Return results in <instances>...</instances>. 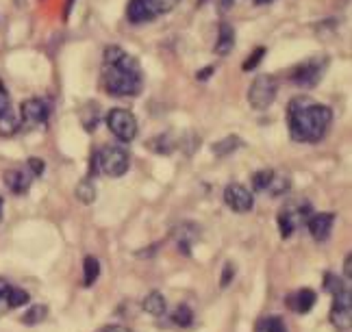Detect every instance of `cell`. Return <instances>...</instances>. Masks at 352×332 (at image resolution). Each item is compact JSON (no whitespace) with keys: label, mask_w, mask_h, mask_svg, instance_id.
I'll return each mask as SVG.
<instances>
[{"label":"cell","mask_w":352,"mask_h":332,"mask_svg":"<svg viewBox=\"0 0 352 332\" xmlns=\"http://www.w3.org/2000/svg\"><path fill=\"white\" fill-rule=\"evenodd\" d=\"M100 78L107 94H111L116 98L138 96L144 87V74L138 59L116 44L104 48Z\"/></svg>","instance_id":"cell-1"},{"label":"cell","mask_w":352,"mask_h":332,"mask_svg":"<svg viewBox=\"0 0 352 332\" xmlns=\"http://www.w3.org/2000/svg\"><path fill=\"white\" fill-rule=\"evenodd\" d=\"M333 122V111L309 96H294L287 104V126L296 143H318Z\"/></svg>","instance_id":"cell-2"},{"label":"cell","mask_w":352,"mask_h":332,"mask_svg":"<svg viewBox=\"0 0 352 332\" xmlns=\"http://www.w3.org/2000/svg\"><path fill=\"white\" fill-rule=\"evenodd\" d=\"M176 5L179 0H129L126 20L131 24H148L164 13H170Z\"/></svg>","instance_id":"cell-3"},{"label":"cell","mask_w":352,"mask_h":332,"mask_svg":"<svg viewBox=\"0 0 352 332\" xmlns=\"http://www.w3.org/2000/svg\"><path fill=\"white\" fill-rule=\"evenodd\" d=\"M96 161H98V169L102 174L111 176V178L124 176L131 167L129 152L124 148H120V145H104L102 150L96 152Z\"/></svg>","instance_id":"cell-4"},{"label":"cell","mask_w":352,"mask_h":332,"mask_svg":"<svg viewBox=\"0 0 352 332\" xmlns=\"http://www.w3.org/2000/svg\"><path fill=\"white\" fill-rule=\"evenodd\" d=\"M327 68H329V59L318 55V57L307 59L300 65H296V68L292 70L289 78H292V83H296L298 87H305V89L307 87H316L322 81V76H324V72H327Z\"/></svg>","instance_id":"cell-5"},{"label":"cell","mask_w":352,"mask_h":332,"mask_svg":"<svg viewBox=\"0 0 352 332\" xmlns=\"http://www.w3.org/2000/svg\"><path fill=\"white\" fill-rule=\"evenodd\" d=\"M276 94H278L276 78L267 76V74H261V76H256L254 81H252V85L248 87V102H250L252 109L263 111V109H267L270 104L276 100Z\"/></svg>","instance_id":"cell-6"},{"label":"cell","mask_w":352,"mask_h":332,"mask_svg":"<svg viewBox=\"0 0 352 332\" xmlns=\"http://www.w3.org/2000/svg\"><path fill=\"white\" fill-rule=\"evenodd\" d=\"M107 126L120 141H133L140 130L138 117L126 109H111L107 113Z\"/></svg>","instance_id":"cell-7"},{"label":"cell","mask_w":352,"mask_h":332,"mask_svg":"<svg viewBox=\"0 0 352 332\" xmlns=\"http://www.w3.org/2000/svg\"><path fill=\"white\" fill-rule=\"evenodd\" d=\"M309 217H311V204L309 202H289L287 206H283L280 213H278L280 237L283 239L292 237L298 226L305 224Z\"/></svg>","instance_id":"cell-8"},{"label":"cell","mask_w":352,"mask_h":332,"mask_svg":"<svg viewBox=\"0 0 352 332\" xmlns=\"http://www.w3.org/2000/svg\"><path fill=\"white\" fill-rule=\"evenodd\" d=\"M331 324L340 332H348L352 328V294H350V289H344L340 294L333 296Z\"/></svg>","instance_id":"cell-9"},{"label":"cell","mask_w":352,"mask_h":332,"mask_svg":"<svg viewBox=\"0 0 352 332\" xmlns=\"http://www.w3.org/2000/svg\"><path fill=\"white\" fill-rule=\"evenodd\" d=\"M20 117L26 126L33 128H42L46 126L48 117H50V104L42 98H29L22 102L20 107Z\"/></svg>","instance_id":"cell-10"},{"label":"cell","mask_w":352,"mask_h":332,"mask_svg":"<svg viewBox=\"0 0 352 332\" xmlns=\"http://www.w3.org/2000/svg\"><path fill=\"white\" fill-rule=\"evenodd\" d=\"M224 202L226 206H231L235 213H248L254 206V193L243 187L241 182H231L224 189Z\"/></svg>","instance_id":"cell-11"},{"label":"cell","mask_w":352,"mask_h":332,"mask_svg":"<svg viewBox=\"0 0 352 332\" xmlns=\"http://www.w3.org/2000/svg\"><path fill=\"white\" fill-rule=\"evenodd\" d=\"M333 224H335L333 213H318V215H311L307 220V228L316 241H327V239L331 237Z\"/></svg>","instance_id":"cell-12"},{"label":"cell","mask_w":352,"mask_h":332,"mask_svg":"<svg viewBox=\"0 0 352 332\" xmlns=\"http://www.w3.org/2000/svg\"><path fill=\"white\" fill-rule=\"evenodd\" d=\"M31 180H33V174H31V169L26 167H16V169H7L5 171V185L9 187V191H13L16 195H22L29 191L31 187Z\"/></svg>","instance_id":"cell-13"},{"label":"cell","mask_w":352,"mask_h":332,"mask_svg":"<svg viewBox=\"0 0 352 332\" xmlns=\"http://www.w3.org/2000/svg\"><path fill=\"white\" fill-rule=\"evenodd\" d=\"M235 48V29L228 22H222L220 24V31H218V42L213 46V52L220 57H226L231 55Z\"/></svg>","instance_id":"cell-14"},{"label":"cell","mask_w":352,"mask_h":332,"mask_svg":"<svg viewBox=\"0 0 352 332\" xmlns=\"http://www.w3.org/2000/svg\"><path fill=\"white\" fill-rule=\"evenodd\" d=\"M314 304H316V291H311V289H300V291H296L294 296L287 298V307L296 313H309L311 309H314Z\"/></svg>","instance_id":"cell-15"},{"label":"cell","mask_w":352,"mask_h":332,"mask_svg":"<svg viewBox=\"0 0 352 332\" xmlns=\"http://www.w3.org/2000/svg\"><path fill=\"white\" fill-rule=\"evenodd\" d=\"M144 311L148 315H155V317H161L166 313V298L159 294V291H151L146 298H144Z\"/></svg>","instance_id":"cell-16"},{"label":"cell","mask_w":352,"mask_h":332,"mask_svg":"<svg viewBox=\"0 0 352 332\" xmlns=\"http://www.w3.org/2000/svg\"><path fill=\"white\" fill-rule=\"evenodd\" d=\"M100 276V261L96 257H85L83 261V285L91 287Z\"/></svg>","instance_id":"cell-17"},{"label":"cell","mask_w":352,"mask_h":332,"mask_svg":"<svg viewBox=\"0 0 352 332\" xmlns=\"http://www.w3.org/2000/svg\"><path fill=\"white\" fill-rule=\"evenodd\" d=\"M74 191H76V200L83 202V204H91L94 200H96V185H94L91 178L80 180Z\"/></svg>","instance_id":"cell-18"},{"label":"cell","mask_w":352,"mask_h":332,"mask_svg":"<svg viewBox=\"0 0 352 332\" xmlns=\"http://www.w3.org/2000/svg\"><path fill=\"white\" fill-rule=\"evenodd\" d=\"M241 145V139L237 137V135H228L226 139H222V141H218V143H213L211 145V150H213V154H218V156H228L231 152H235L237 148Z\"/></svg>","instance_id":"cell-19"},{"label":"cell","mask_w":352,"mask_h":332,"mask_svg":"<svg viewBox=\"0 0 352 332\" xmlns=\"http://www.w3.org/2000/svg\"><path fill=\"white\" fill-rule=\"evenodd\" d=\"M5 300H7V307L9 309H20V307H24V304H29V300H31V296L26 294L24 289H16V287H9V291H7V296H5Z\"/></svg>","instance_id":"cell-20"},{"label":"cell","mask_w":352,"mask_h":332,"mask_svg":"<svg viewBox=\"0 0 352 332\" xmlns=\"http://www.w3.org/2000/svg\"><path fill=\"white\" fill-rule=\"evenodd\" d=\"M46 315H48V309L44 307V304H35V307H31L29 311H26V315L22 317V324H26V326L42 324L46 320Z\"/></svg>","instance_id":"cell-21"},{"label":"cell","mask_w":352,"mask_h":332,"mask_svg":"<svg viewBox=\"0 0 352 332\" xmlns=\"http://www.w3.org/2000/svg\"><path fill=\"white\" fill-rule=\"evenodd\" d=\"M16 130H18V117H16V113H13V109H9L0 115V135L9 137Z\"/></svg>","instance_id":"cell-22"},{"label":"cell","mask_w":352,"mask_h":332,"mask_svg":"<svg viewBox=\"0 0 352 332\" xmlns=\"http://www.w3.org/2000/svg\"><path fill=\"white\" fill-rule=\"evenodd\" d=\"M256 332H287V326L280 317L272 315V317H265V320H261L259 324H256Z\"/></svg>","instance_id":"cell-23"},{"label":"cell","mask_w":352,"mask_h":332,"mask_svg":"<svg viewBox=\"0 0 352 332\" xmlns=\"http://www.w3.org/2000/svg\"><path fill=\"white\" fill-rule=\"evenodd\" d=\"M172 322H174L176 326H181V328L192 326V322H194V313H192V309L185 307V304H179V307H176L174 313H172Z\"/></svg>","instance_id":"cell-24"},{"label":"cell","mask_w":352,"mask_h":332,"mask_svg":"<svg viewBox=\"0 0 352 332\" xmlns=\"http://www.w3.org/2000/svg\"><path fill=\"white\" fill-rule=\"evenodd\" d=\"M148 148H151L153 152H157V154H170L174 150V141H172L170 135H159V137H155L151 143H148Z\"/></svg>","instance_id":"cell-25"},{"label":"cell","mask_w":352,"mask_h":332,"mask_svg":"<svg viewBox=\"0 0 352 332\" xmlns=\"http://www.w3.org/2000/svg\"><path fill=\"white\" fill-rule=\"evenodd\" d=\"M274 178V171L272 169H259L256 174L252 176V189L254 191H267L270 182Z\"/></svg>","instance_id":"cell-26"},{"label":"cell","mask_w":352,"mask_h":332,"mask_svg":"<svg viewBox=\"0 0 352 332\" xmlns=\"http://www.w3.org/2000/svg\"><path fill=\"white\" fill-rule=\"evenodd\" d=\"M80 117H83L85 128H87V130H94V128L98 126V104H96V107H94V104H87L85 111H83V115H80Z\"/></svg>","instance_id":"cell-27"},{"label":"cell","mask_w":352,"mask_h":332,"mask_svg":"<svg viewBox=\"0 0 352 332\" xmlns=\"http://www.w3.org/2000/svg\"><path fill=\"white\" fill-rule=\"evenodd\" d=\"M263 55H265V48H263V46H259V48H254V50L250 52V57H248L246 61H243V65H241V68H243V72H250V70H254V68H256V65H259V63H261Z\"/></svg>","instance_id":"cell-28"},{"label":"cell","mask_w":352,"mask_h":332,"mask_svg":"<svg viewBox=\"0 0 352 332\" xmlns=\"http://www.w3.org/2000/svg\"><path fill=\"white\" fill-rule=\"evenodd\" d=\"M324 289L327 291H331V294L335 296V294H340V291H344V289H348L340 278L337 276H333V274H327V281H324Z\"/></svg>","instance_id":"cell-29"},{"label":"cell","mask_w":352,"mask_h":332,"mask_svg":"<svg viewBox=\"0 0 352 332\" xmlns=\"http://www.w3.org/2000/svg\"><path fill=\"white\" fill-rule=\"evenodd\" d=\"M11 109V98H9V94H7V89H5V85H3V81H0V115H3L5 111H9Z\"/></svg>","instance_id":"cell-30"},{"label":"cell","mask_w":352,"mask_h":332,"mask_svg":"<svg viewBox=\"0 0 352 332\" xmlns=\"http://www.w3.org/2000/svg\"><path fill=\"white\" fill-rule=\"evenodd\" d=\"M235 276V268H233V263L228 261L226 265H224V272H222V287H226L228 283H231V278Z\"/></svg>","instance_id":"cell-31"},{"label":"cell","mask_w":352,"mask_h":332,"mask_svg":"<svg viewBox=\"0 0 352 332\" xmlns=\"http://www.w3.org/2000/svg\"><path fill=\"white\" fill-rule=\"evenodd\" d=\"M29 169H31V174H33V176H39V174L44 171V163L39 161L37 156H33V158H29Z\"/></svg>","instance_id":"cell-32"},{"label":"cell","mask_w":352,"mask_h":332,"mask_svg":"<svg viewBox=\"0 0 352 332\" xmlns=\"http://www.w3.org/2000/svg\"><path fill=\"white\" fill-rule=\"evenodd\" d=\"M213 65H209V68H202V70H198V74H196V78L198 81H207V78H211V74H213Z\"/></svg>","instance_id":"cell-33"},{"label":"cell","mask_w":352,"mask_h":332,"mask_svg":"<svg viewBox=\"0 0 352 332\" xmlns=\"http://www.w3.org/2000/svg\"><path fill=\"white\" fill-rule=\"evenodd\" d=\"M98 332H131V330L124 328V326H104V328H100Z\"/></svg>","instance_id":"cell-34"},{"label":"cell","mask_w":352,"mask_h":332,"mask_svg":"<svg viewBox=\"0 0 352 332\" xmlns=\"http://www.w3.org/2000/svg\"><path fill=\"white\" fill-rule=\"evenodd\" d=\"M344 270H346V278H348V281H350V278H352V259H350V257L346 259V265H344Z\"/></svg>","instance_id":"cell-35"},{"label":"cell","mask_w":352,"mask_h":332,"mask_svg":"<svg viewBox=\"0 0 352 332\" xmlns=\"http://www.w3.org/2000/svg\"><path fill=\"white\" fill-rule=\"evenodd\" d=\"M7 291H9V283H5L3 278H0V298H5Z\"/></svg>","instance_id":"cell-36"},{"label":"cell","mask_w":352,"mask_h":332,"mask_svg":"<svg viewBox=\"0 0 352 332\" xmlns=\"http://www.w3.org/2000/svg\"><path fill=\"white\" fill-rule=\"evenodd\" d=\"M231 7H233V0H220V9L222 11H228Z\"/></svg>","instance_id":"cell-37"},{"label":"cell","mask_w":352,"mask_h":332,"mask_svg":"<svg viewBox=\"0 0 352 332\" xmlns=\"http://www.w3.org/2000/svg\"><path fill=\"white\" fill-rule=\"evenodd\" d=\"M252 3H254L256 7H261V5H270V3H274V0H252Z\"/></svg>","instance_id":"cell-38"},{"label":"cell","mask_w":352,"mask_h":332,"mask_svg":"<svg viewBox=\"0 0 352 332\" xmlns=\"http://www.w3.org/2000/svg\"><path fill=\"white\" fill-rule=\"evenodd\" d=\"M72 3H74V0H67V5H65V18H67V13H70V9H72Z\"/></svg>","instance_id":"cell-39"},{"label":"cell","mask_w":352,"mask_h":332,"mask_svg":"<svg viewBox=\"0 0 352 332\" xmlns=\"http://www.w3.org/2000/svg\"><path fill=\"white\" fill-rule=\"evenodd\" d=\"M0 222H3V198H0Z\"/></svg>","instance_id":"cell-40"}]
</instances>
